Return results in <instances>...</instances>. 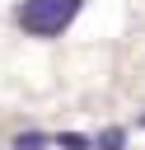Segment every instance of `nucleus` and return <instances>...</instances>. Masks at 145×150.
<instances>
[{"instance_id":"f257e3e1","label":"nucleus","mask_w":145,"mask_h":150,"mask_svg":"<svg viewBox=\"0 0 145 150\" xmlns=\"http://www.w3.org/2000/svg\"><path fill=\"white\" fill-rule=\"evenodd\" d=\"M80 9H84V0H23L14 9V23L33 38H61Z\"/></svg>"},{"instance_id":"f03ea898","label":"nucleus","mask_w":145,"mask_h":150,"mask_svg":"<svg viewBox=\"0 0 145 150\" xmlns=\"http://www.w3.org/2000/svg\"><path fill=\"white\" fill-rule=\"evenodd\" d=\"M94 150H126V127H103L98 141H89Z\"/></svg>"},{"instance_id":"7ed1b4c3","label":"nucleus","mask_w":145,"mask_h":150,"mask_svg":"<svg viewBox=\"0 0 145 150\" xmlns=\"http://www.w3.org/2000/svg\"><path fill=\"white\" fill-rule=\"evenodd\" d=\"M47 145H51L47 131H19L14 136V150H47Z\"/></svg>"},{"instance_id":"20e7f679","label":"nucleus","mask_w":145,"mask_h":150,"mask_svg":"<svg viewBox=\"0 0 145 150\" xmlns=\"http://www.w3.org/2000/svg\"><path fill=\"white\" fill-rule=\"evenodd\" d=\"M56 145H61V150H89V136H80V131H61Z\"/></svg>"},{"instance_id":"39448f33","label":"nucleus","mask_w":145,"mask_h":150,"mask_svg":"<svg viewBox=\"0 0 145 150\" xmlns=\"http://www.w3.org/2000/svg\"><path fill=\"white\" fill-rule=\"evenodd\" d=\"M136 122H140V127H145V112H140V117H136Z\"/></svg>"}]
</instances>
